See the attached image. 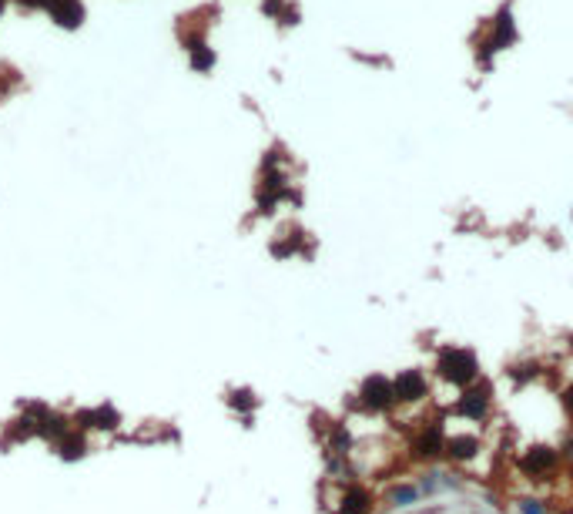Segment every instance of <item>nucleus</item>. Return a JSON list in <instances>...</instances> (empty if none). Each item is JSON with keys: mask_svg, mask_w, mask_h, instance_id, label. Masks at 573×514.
<instances>
[{"mask_svg": "<svg viewBox=\"0 0 573 514\" xmlns=\"http://www.w3.org/2000/svg\"><path fill=\"white\" fill-rule=\"evenodd\" d=\"M392 387H396V404H416L422 397H429V380L422 370H402L392 380Z\"/></svg>", "mask_w": 573, "mask_h": 514, "instance_id": "4", "label": "nucleus"}, {"mask_svg": "<svg viewBox=\"0 0 573 514\" xmlns=\"http://www.w3.org/2000/svg\"><path fill=\"white\" fill-rule=\"evenodd\" d=\"M23 4H27V7H50L54 0H23Z\"/></svg>", "mask_w": 573, "mask_h": 514, "instance_id": "16", "label": "nucleus"}, {"mask_svg": "<svg viewBox=\"0 0 573 514\" xmlns=\"http://www.w3.org/2000/svg\"><path fill=\"white\" fill-rule=\"evenodd\" d=\"M520 508L527 514H543V508H540V501H520Z\"/></svg>", "mask_w": 573, "mask_h": 514, "instance_id": "14", "label": "nucleus"}, {"mask_svg": "<svg viewBox=\"0 0 573 514\" xmlns=\"http://www.w3.org/2000/svg\"><path fill=\"white\" fill-rule=\"evenodd\" d=\"M359 404L369 407V410H392L396 407V387H392V380L382 377V373L365 377L363 387H359Z\"/></svg>", "mask_w": 573, "mask_h": 514, "instance_id": "2", "label": "nucleus"}, {"mask_svg": "<svg viewBox=\"0 0 573 514\" xmlns=\"http://www.w3.org/2000/svg\"><path fill=\"white\" fill-rule=\"evenodd\" d=\"M446 451V441H443V427H436V424H429V427H422L419 437H416V457H439Z\"/></svg>", "mask_w": 573, "mask_h": 514, "instance_id": "7", "label": "nucleus"}, {"mask_svg": "<svg viewBox=\"0 0 573 514\" xmlns=\"http://www.w3.org/2000/svg\"><path fill=\"white\" fill-rule=\"evenodd\" d=\"M84 451H87V444H84V437H74V434H68V437L60 441V454L68 457V461H74V457H81Z\"/></svg>", "mask_w": 573, "mask_h": 514, "instance_id": "11", "label": "nucleus"}, {"mask_svg": "<svg viewBox=\"0 0 573 514\" xmlns=\"http://www.w3.org/2000/svg\"><path fill=\"white\" fill-rule=\"evenodd\" d=\"M373 508H375V501L365 488H349L346 498L339 501V514H373Z\"/></svg>", "mask_w": 573, "mask_h": 514, "instance_id": "8", "label": "nucleus"}, {"mask_svg": "<svg viewBox=\"0 0 573 514\" xmlns=\"http://www.w3.org/2000/svg\"><path fill=\"white\" fill-rule=\"evenodd\" d=\"M232 407H255V394L252 390H238V394H232Z\"/></svg>", "mask_w": 573, "mask_h": 514, "instance_id": "13", "label": "nucleus"}, {"mask_svg": "<svg viewBox=\"0 0 573 514\" xmlns=\"http://www.w3.org/2000/svg\"><path fill=\"white\" fill-rule=\"evenodd\" d=\"M0 11H4V0H0Z\"/></svg>", "mask_w": 573, "mask_h": 514, "instance_id": "17", "label": "nucleus"}, {"mask_svg": "<svg viewBox=\"0 0 573 514\" xmlns=\"http://www.w3.org/2000/svg\"><path fill=\"white\" fill-rule=\"evenodd\" d=\"M563 404H567V410H570V417H573V383L567 387V394H563Z\"/></svg>", "mask_w": 573, "mask_h": 514, "instance_id": "15", "label": "nucleus"}, {"mask_svg": "<svg viewBox=\"0 0 573 514\" xmlns=\"http://www.w3.org/2000/svg\"><path fill=\"white\" fill-rule=\"evenodd\" d=\"M47 11H50V17H54L60 27H68V31L81 27V21H84L81 0H54V4H50Z\"/></svg>", "mask_w": 573, "mask_h": 514, "instance_id": "6", "label": "nucleus"}, {"mask_svg": "<svg viewBox=\"0 0 573 514\" xmlns=\"http://www.w3.org/2000/svg\"><path fill=\"white\" fill-rule=\"evenodd\" d=\"M490 407V390L486 387H466L459 397V414H466L469 420H480Z\"/></svg>", "mask_w": 573, "mask_h": 514, "instance_id": "5", "label": "nucleus"}, {"mask_svg": "<svg viewBox=\"0 0 573 514\" xmlns=\"http://www.w3.org/2000/svg\"><path fill=\"white\" fill-rule=\"evenodd\" d=\"M446 454L453 461H473L480 454V441L476 437H453V441H446Z\"/></svg>", "mask_w": 573, "mask_h": 514, "instance_id": "9", "label": "nucleus"}, {"mask_svg": "<svg viewBox=\"0 0 573 514\" xmlns=\"http://www.w3.org/2000/svg\"><path fill=\"white\" fill-rule=\"evenodd\" d=\"M436 377H443L453 387H473V380L480 377V363L473 357V350L466 347H446L436 360Z\"/></svg>", "mask_w": 573, "mask_h": 514, "instance_id": "1", "label": "nucleus"}, {"mask_svg": "<svg viewBox=\"0 0 573 514\" xmlns=\"http://www.w3.org/2000/svg\"><path fill=\"white\" fill-rule=\"evenodd\" d=\"M520 464V471L527 474V478H547V474H553V467L560 464V454L553 451V447H530L527 454L516 461Z\"/></svg>", "mask_w": 573, "mask_h": 514, "instance_id": "3", "label": "nucleus"}, {"mask_svg": "<svg viewBox=\"0 0 573 514\" xmlns=\"http://www.w3.org/2000/svg\"><path fill=\"white\" fill-rule=\"evenodd\" d=\"M416 498H419V491L412 488V484H406V488H399V491H392V494H389L392 508H406V504H412Z\"/></svg>", "mask_w": 573, "mask_h": 514, "instance_id": "12", "label": "nucleus"}, {"mask_svg": "<svg viewBox=\"0 0 573 514\" xmlns=\"http://www.w3.org/2000/svg\"><path fill=\"white\" fill-rule=\"evenodd\" d=\"M211 64H215V54H211V48H205V44H195V48H191V68H195V71H208Z\"/></svg>", "mask_w": 573, "mask_h": 514, "instance_id": "10", "label": "nucleus"}]
</instances>
